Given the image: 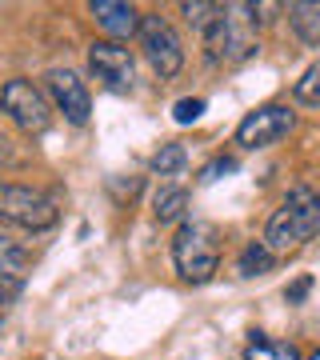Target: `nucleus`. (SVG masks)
Returning a JSON list of instances; mask_svg holds the SVG:
<instances>
[{
    "instance_id": "24",
    "label": "nucleus",
    "mask_w": 320,
    "mask_h": 360,
    "mask_svg": "<svg viewBox=\"0 0 320 360\" xmlns=\"http://www.w3.org/2000/svg\"><path fill=\"white\" fill-rule=\"evenodd\" d=\"M308 360H320V348H316V352H312V356H308Z\"/></svg>"
},
{
    "instance_id": "11",
    "label": "nucleus",
    "mask_w": 320,
    "mask_h": 360,
    "mask_svg": "<svg viewBox=\"0 0 320 360\" xmlns=\"http://www.w3.org/2000/svg\"><path fill=\"white\" fill-rule=\"evenodd\" d=\"M288 16V28L296 32V40L305 44V49H320V4L316 0H296L284 8Z\"/></svg>"
},
{
    "instance_id": "4",
    "label": "nucleus",
    "mask_w": 320,
    "mask_h": 360,
    "mask_svg": "<svg viewBox=\"0 0 320 360\" xmlns=\"http://www.w3.org/2000/svg\"><path fill=\"white\" fill-rule=\"evenodd\" d=\"M205 49L208 60H217V65H236V60H248L252 52H260L248 4H224V20L205 37Z\"/></svg>"
},
{
    "instance_id": "20",
    "label": "nucleus",
    "mask_w": 320,
    "mask_h": 360,
    "mask_svg": "<svg viewBox=\"0 0 320 360\" xmlns=\"http://www.w3.org/2000/svg\"><path fill=\"white\" fill-rule=\"evenodd\" d=\"M20 288H25V281H20V276H8V272H0V304L16 300V296H20Z\"/></svg>"
},
{
    "instance_id": "21",
    "label": "nucleus",
    "mask_w": 320,
    "mask_h": 360,
    "mask_svg": "<svg viewBox=\"0 0 320 360\" xmlns=\"http://www.w3.org/2000/svg\"><path fill=\"white\" fill-rule=\"evenodd\" d=\"M232 168H236V160H232V156H217V160L200 172V180H205V184H208V180H220L224 172H232Z\"/></svg>"
},
{
    "instance_id": "22",
    "label": "nucleus",
    "mask_w": 320,
    "mask_h": 360,
    "mask_svg": "<svg viewBox=\"0 0 320 360\" xmlns=\"http://www.w3.org/2000/svg\"><path fill=\"white\" fill-rule=\"evenodd\" d=\"M308 288H312V281H308V276H300V281H296L293 288H284V296H288V304H300V300L308 296Z\"/></svg>"
},
{
    "instance_id": "18",
    "label": "nucleus",
    "mask_w": 320,
    "mask_h": 360,
    "mask_svg": "<svg viewBox=\"0 0 320 360\" xmlns=\"http://www.w3.org/2000/svg\"><path fill=\"white\" fill-rule=\"evenodd\" d=\"M25 269H28V252L20 245H13L8 236H0V272H8V276H20V281H25Z\"/></svg>"
},
{
    "instance_id": "13",
    "label": "nucleus",
    "mask_w": 320,
    "mask_h": 360,
    "mask_svg": "<svg viewBox=\"0 0 320 360\" xmlns=\"http://www.w3.org/2000/svg\"><path fill=\"white\" fill-rule=\"evenodd\" d=\"M180 13H184V20H188L200 37H208V32L224 20V4H212V0H184Z\"/></svg>"
},
{
    "instance_id": "8",
    "label": "nucleus",
    "mask_w": 320,
    "mask_h": 360,
    "mask_svg": "<svg viewBox=\"0 0 320 360\" xmlns=\"http://www.w3.org/2000/svg\"><path fill=\"white\" fill-rule=\"evenodd\" d=\"M89 68L108 92H132V84H136V60H132V52H128L124 44H116V40H92Z\"/></svg>"
},
{
    "instance_id": "10",
    "label": "nucleus",
    "mask_w": 320,
    "mask_h": 360,
    "mask_svg": "<svg viewBox=\"0 0 320 360\" xmlns=\"http://www.w3.org/2000/svg\"><path fill=\"white\" fill-rule=\"evenodd\" d=\"M92 20L108 32V40H128V37H141V20L144 13H136L132 4H124V0H92L89 4Z\"/></svg>"
},
{
    "instance_id": "1",
    "label": "nucleus",
    "mask_w": 320,
    "mask_h": 360,
    "mask_svg": "<svg viewBox=\"0 0 320 360\" xmlns=\"http://www.w3.org/2000/svg\"><path fill=\"white\" fill-rule=\"evenodd\" d=\"M316 232H320V193L308 188V184H296L293 193L281 200V208L269 217L260 240L276 257H284V252H296L300 245H308Z\"/></svg>"
},
{
    "instance_id": "5",
    "label": "nucleus",
    "mask_w": 320,
    "mask_h": 360,
    "mask_svg": "<svg viewBox=\"0 0 320 360\" xmlns=\"http://www.w3.org/2000/svg\"><path fill=\"white\" fill-rule=\"evenodd\" d=\"M0 108L13 120L16 129H25L28 136H44L52 129V108L44 101V92L25 77H13L0 89Z\"/></svg>"
},
{
    "instance_id": "9",
    "label": "nucleus",
    "mask_w": 320,
    "mask_h": 360,
    "mask_svg": "<svg viewBox=\"0 0 320 360\" xmlns=\"http://www.w3.org/2000/svg\"><path fill=\"white\" fill-rule=\"evenodd\" d=\"M44 92H49L52 108L68 120V124H89L92 116V96L84 89V80L72 68H49L44 72Z\"/></svg>"
},
{
    "instance_id": "6",
    "label": "nucleus",
    "mask_w": 320,
    "mask_h": 360,
    "mask_svg": "<svg viewBox=\"0 0 320 360\" xmlns=\"http://www.w3.org/2000/svg\"><path fill=\"white\" fill-rule=\"evenodd\" d=\"M141 49H144V60L153 65V72L160 80H172L184 68V44H180L177 28L168 25L160 13H144L141 20Z\"/></svg>"
},
{
    "instance_id": "2",
    "label": "nucleus",
    "mask_w": 320,
    "mask_h": 360,
    "mask_svg": "<svg viewBox=\"0 0 320 360\" xmlns=\"http://www.w3.org/2000/svg\"><path fill=\"white\" fill-rule=\"evenodd\" d=\"M172 264H177L180 281L188 284H205L217 276L220 269V236L212 224L200 220H184L172 236Z\"/></svg>"
},
{
    "instance_id": "17",
    "label": "nucleus",
    "mask_w": 320,
    "mask_h": 360,
    "mask_svg": "<svg viewBox=\"0 0 320 360\" xmlns=\"http://www.w3.org/2000/svg\"><path fill=\"white\" fill-rule=\"evenodd\" d=\"M293 101L305 104V108H320V65L300 72V80L293 84Z\"/></svg>"
},
{
    "instance_id": "19",
    "label": "nucleus",
    "mask_w": 320,
    "mask_h": 360,
    "mask_svg": "<svg viewBox=\"0 0 320 360\" xmlns=\"http://www.w3.org/2000/svg\"><path fill=\"white\" fill-rule=\"evenodd\" d=\"M205 116V101L200 96H180L177 104H172V120L177 124H196Z\"/></svg>"
},
{
    "instance_id": "3",
    "label": "nucleus",
    "mask_w": 320,
    "mask_h": 360,
    "mask_svg": "<svg viewBox=\"0 0 320 360\" xmlns=\"http://www.w3.org/2000/svg\"><path fill=\"white\" fill-rule=\"evenodd\" d=\"M0 220H8V224L25 232H44L60 220V208L49 193H40L32 184L0 180Z\"/></svg>"
},
{
    "instance_id": "23",
    "label": "nucleus",
    "mask_w": 320,
    "mask_h": 360,
    "mask_svg": "<svg viewBox=\"0 0 320 360\" xmlns=\"http://www.w3.org/2000/svg\"><path fill=\"white\" fill-rule=\"evenodd\" d=\"M20 156H16V148H13V141L8 136H0V165H16Z\"/></svg>"
},
{
    "instance_id": "7",
    "label": "nucleus",
    "mask_w": 320,
    "mask_h": 360,
    "mask_svg": "<svg viewBox=\"0 0 320 360\" xmlns=\"http://www.w3.org/2000/svg\"><path fill=\"white\" fill-rule=\"evenodd\" d=\"M293 129H296V112L288 104H260L256 112H248L236 124V144L248 148V153L272 148V144H281Z\"/></svg>"
},
{
    "instance_id": "12",
    "label": "nucleus",
    "mask_w": 320,
    "mask_h": 360,
    "mask_svg": "<svg viewBox=\"0 0 320 360\" xmlns=\"http://www.w3.org/2000/svg\"><path fill=\"white\" fill-rule=\"evenodd\" d=\"M184 212H188V193L177 188V184H168V188H160L153 196V217L160 224H177V220L184 224Z\"/></svg>"
},
{
    "instance_id": "15",
    "label": "nucleus",
    "mask_w": 320,
    "mask_h": 360,
    "mask_svg": "<svg viewBox=\"0 0 320 360\" xmlns=\"http://www.w3.org/2000/svg\"><path fill=\"white\" fill-rule=\"evenodd\" d=\"M272 264H276V252H272L264 240L244 245V252L236 257V272H241V276H264V272H272Z\"/></svg>"
},
{
    "instance_id": "14",
    "label": "nucleus",
    "mask_w": 320,
    "mask_h": 360,
    "mask_svg": "<svg viewBox=\"0 0 320 360\" xmlns=\"http://www.w3.org/2000/svg\"><path fill=\"white\" fill-rule=\"evenodd\" d=\"M244 360H300V352L288 340H269L264 333H252V340L244 348Z\"/></svg>"
},
{
    "instance_id": "16",
    "label": "nucleus",
    "mask_w": 320,
    "mask_h": 360,
    "mask_svg": "<svg viewBox=\"0 0 320 360\" xmlns=\"http://www.w3.org/2000/svg\"><path fill=\"white\" fill-rule=\"evenodd\" d=\"M188 165V153L184 144H160L153 156V172L156 176H180V168Z\"/></svg>"
}]
</instances>
